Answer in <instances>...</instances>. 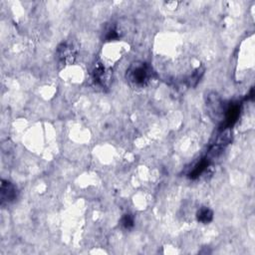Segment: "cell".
<instances>
[{
    "label": "cell",
    "instance_id": "obj_11",
    "mask_svg": "<svg viewBox=\"0 0 255 255\" xmlns=\"http://www.w3.org/2000/svg\"><path fill=\"white\" fill-rule=\"evenodd\" d=\"M120 34H119V30L116 26H110L107 28L106 33H105V40L106 41H112V40H117L119 39Z\"/></svg>",
    "mask_w": 255,
    "mask_h": 255
},
{
    "label": "cell",
    "instance_id": "obj_5",
    "mask_svg": "<svg viewBox=\"0 0 255 255\" xmlns=\"http://www.w3.org/2000/svg\"><path fill=\"white\" fill-rule=\"evenodd\" d=\"M206 106H207L209 115L213 119H218L219 117H221L225 110L220 97L215 92H211L207 95Z\"/></svg>",
    "mask_w": 255,
    "mask_h": 255
},
{
    "label": "cell",
    "instance_id": "obj_6",
    "mask_svg": "<svg viewBox=\"0 0 255 255\" xmlns=\"http://www.w3.org/2000/svg\"><path fill=\"white\" fill-rule=\"evenodd\" d=\"M240 114V106L238 104H230L227 108H225L222 123V129H226L231 128L237 121Z\"/></svg>",
    "mask_w": 255,
    "mask_h": 255
},
{
    "label": "cell",
    "instance_id": "obj_4",
    "mask_svg": "<svg viewBox=\"0 0 255 255\" xmlns=\"http://www.w3.org/2000/svg\"><path fill=\"white\" fill-rule=\"evenodd\" d=\"M18 197L17 187L9 180L2 179L0 187V204L5 206L13 203Z\"/></svg>",
    "mask_w": 255,
    "mask_h": 255
},
{
    "label": "cell",
    "instance_id": "obj_1",
    "mask_svg": "<svg viewBox=\"0 0 255 255\" xmlns=\"http://www.w3.org/2000/svg\"><path fill=\"white\" fill-rule=\"evenodd\" d=\"M152 78L151 67L144 62L132 63L126 72V79L134 88L145 87Z\"/></svg>",
    "mask_w": 255,
    "mask_h": 255
},
{
    "label": "cell",
    "instance_id": "obj_8",
    "mask_svg": "<svg viewBox=\"0 0 255 255\" xmlns=\"http://www.w3.org/2000/svg\"><path fill=\"white\" fill-rule=\"evenodd\" d=\"M209 162H210V160L207 158V157H204V158H201L199 161H198V163L194 166V168L190 171V173H189V177L190 178H192V179H194V178H196V177H198L205 169H206V167L208 166V164H209Z\"/></svg>",
    "mask_w": 255,
    "mask_h": 255
},
{
    "label": "cell",
    "instance_id": "obj_9",
    "mask_svg": "<svg viewBox=\"0 0 255 255\" xmlns=\"http://www.w3.org/2000/svg\"><path fill=\"white\" fill-rule=\"evenodd\" d=\"M204 73V68L202 67H198L194 72H192V74L189 76V78L187 79V84L189 87H194L196 86V84L200 81L202 75Z\"/></svg>",
    "mask_w": 255,
    "mask_h": 255
},
{
    "label": "cell",
    "instance_id": "obj_3",
    "mask_svg": "<svg viewBox=\"0 0 255 255\" xmlns=\"http://www.w3.org/2000/svg\"><path fill=\"white\" fill-rule=\"evenodd\" d=\"M92 76L93 81L97 87L104 90L110 86L112 80V72L101 61H97L95 63Z\"/></svg>",
    "mask_w": 255,
    "mask_h": 255
},
{
    "label": "cell",
    "instance_id": "obj_7",
    "mask_svg": "<svg viewBox=\"0 0 255 255\" xmlns=\"http://www.w3.org/2000/svg\"><path fill=\"white\" fill-rule=\"evenodd\" d=\"M196 219L198 222L207 224L213 219V211L206 206H202L196 212Z\"/></svg>",
    "mask_w": 255,
    "mask_h": 255
},
{
    "label": "cell",
    "instance_id": "obj_2",
    "mask_svg": "<svg viewBox=\"0 0 255 255\" xmlns=\"http://www.w3.org/2000/svg\"><path fill=\"white\" fill-rule=\"evenodd\" d=\"M78 55V47L75 42L67 40L62 42L56 50V60L59 66L66 67L75 62Z\"/></svg>",
    "mask_w": 255,
    "mask_h": 255
},
{
    "label": "cell",
    "instance_id": "obj_10",
    "mask_svg": "<svg viewBox=\"0 0 255 255\" xmlns=\"http://www.w3.org/2000/svg\"><path fill=\"white\" fill-rule=\"evenodd\" d=\"M120 225L125 230H130L134 225V218L130 213H126L120 220Z\"/></svg>",
    "mask_w": 255,
    "mask_h": 255
}]
</instances>
